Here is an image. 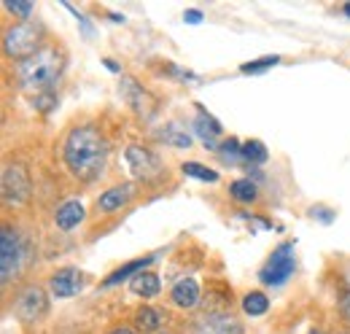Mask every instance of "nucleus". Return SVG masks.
<instances>
[{
	"mask_svg": "<svg viewBox=\"0 0 350 334\" xmlns=\"http://www.w3.org/2000/svg\"><path fill=\"white\" fill-rule=\"evenodd\" d=\"M46 27L38 19H22L19 25H14L11 30H5L3 36V51L14 60H27L33 57L38 49H44Z\"/></svg>",
	"mask_w": 350,
	"mask_h": 334,
	"instance_id": "obj_3",
	"label": "nucleus"
},
{
	"mask_svg": "<svg viewBox=\"0 0 350 334\" xmlns=\"http://www.w3.org/2000/svg\"><path fill=\"white\" fill-rule=\"evenodd\" d=\"M84 289V272L76 267H62L49 278V292L57 299H70Z\"/></svg>",
	"mask_w": 350,
	"mask_h": 334,
	"instance_id": "obj_9",
	"label": "nucleus"
},
{
	"mask_svg": "<svg viewBox=\"0 0 350 334\" xmlns=\"http://www.w3.org/2000/svg\"><path fill=\"white\" fill-rule=\"evenodd\" d=\"M135 194H137V186H135V183H130V181L116 183V186L105 189V192L97 197V210H100V213H113V210L124 208L127 203H132Z\"/></svg>",
	"mask_w": 350,
	"mask_h": 334,
	"instance_id": "obj_11",
	"label": "nucleus"
},
{
	"mask_svg": "<svg viewBox=\"0 0 350 334\" xmlns=\"http://www.w3.org/2000/svg\"><path fill=\"white\" fill-rule=\"evenodd\" d=\"M124 159H127L130 172L137 178V181L154 183V181H159V178L165 175V165H162V159H159V157H157L151 149H146V146H140V143H132V146H127Z\"/></svg>",
	"mask_w": 350,
	"mask_h": 334,
	"instance_id": "obj_7",
	"label": "nucleus"
},
{
	"mask_svg": "<svg viewBox=\"0 0 350 334\" xmlns=\"http://www.w3.org/2000/svg\"><path fill=\"white\" fill-rule=\"evenodd\" d=\"M122 89H124V97L130 100V105L137 111V114H143V100H146V92H143V86L130 79V76H124L122 79Z\"/></svg>",
	"mask_w": 350,
	"mask_h": 334,
	"instance_id": "obj_20",
	"label": "nucleus"
},
{
	"mask_svg": "<svg viewBox=\"0 0 350 334\" xmlns=\"http://www.w3.org/2000/svg\"><path fill=\"white\" fill-rule=\"evenodd\" d=\"M0 189H3V203L5 205H25L30 200V192H33L27 167L19 165V162H11V165L3 167Z\"/></svg>",
	"mask_w": 350,
	"mask_h": 334,
	"instance_id": "obj_6",
	"label": "nucleus"
},
{
	"mask_svg": "<svg viewBox=\"0 0 350 334\" xmlns=\"http://www.w3.org/2000/svg\"><path fill=\"white\" fill-rule=\"evenodd\" d=\"M229 194H232V200H237V203H254L259 192H256V183H254L251 178H237V181H232Z\"/></svg>",
	"mask_w": 350,
	"mask_h": 334,
	"instance_id": "obj_19",
	"label": "nucleus"
},
{
	"mask_svg": "<svg viewBox=\"0 0 350 334\" xmlns=\"http://www.w3.org/2000/svg\"><path fill=\"white\" fill-rule=\"evenodd\" d=\"M297 270V256H294V243H283L269 253L267 264L259 272V281L264 286H283Z\"/></svg>",
	"mask_w": 350,
	"mask_h": 334,
	"instance_id": "obj_5",
	"label": "nucleus"
},
{
	"mask_svg": "<svg viewBox=\"0 0 350 334\" xmlns=\"http://www.w3.org/2000/svg\"><path fill=\"white\" fill-rule=\"evenodd\" d=\"M25 261H27L25 240L19 237L16 229L3 227V232H0V281H3V286H11L19 278Z\"/></svg>",
	"mask_w": 350,
	"mask_h": 334,
	"instance_id": "obj_4",
	"label": "nucleus"
},
{
	"mask_svg": "<svg viewBox=\"0 0 350 334\" xmlns=\"http://www.w3.org/2000/svg\"><path fill=\"white\" fill-rule=\"evenodd\" d=\"M49 307V299L41 286H27L25 292L16 296L14 302V310H16V318L22 324H36Z\"/></svg>",
	"mask_w": 350,
	"mask_h": 334,
	"instance_id": "obj_8",
	"label": "nucleus"
},
{
	"mask_svg": "<svg viewBox=\"0 0 350 334\" xmlns=\"http://www.w3.org/2000/svg\"><path fill=\"white\" fill-rule=\"evenodd\" d=\"M62 159L73 178L92 183L108 162V140L103 129H97L94 125H81L70 129L62 146Z\"/></svg>",
	"mask_w": 350,
	"mask_h": 334,
	"instance_id": "obj_1",
	"label": "nucleus"
},
{
	"mask_svg": "<svg viewBox=\"0 0 350 334\" xmlns=\"http://www.w3.org/2000/svg\"><path fill=\"white\" fill-rule=\"evenodd\" d=\"M191 129L208 143V146H216V140L221 138V125L216 116H211L208 111H202V105H200V114H197V119H194V125H191Z\"/></svg>",
	"mask_w": 350,
	"mask_h": 334,
	"instance_id": "obj_15",
	"label": "nucleus"
},
{
	"mask_svg": "<svg viewBox=\"0 0 350 334\" xmlns=\"http://www.w3.org/2000/svg\"><path fill=\"white\" fill-rule=\"evenodd\" d=\"M180 170H183V175H191V178L205 181V183H216V181H219V172H216V170L200 165V162H183Z\"/></svg>",
	"mask_w": 350,
	"mask_h": 334,
	"instance_id": "obj_22",
	"label": "nucleus"
},
{
	"mask_svg": "<svg viewBox=\"0 0 350 334\" xmlns=\"http://www.w3.org/2000/svg\"><path fill=\"white\" fill-rule=\"evenodd\" d=\"M340 313H342V318L350 321V267L345 270V275H342V289H340Z\"/></svg>",
	"mask_w": 350,
	"mask_h": 334,
	"instance_id": "obj_25",
	"label": "nucleus"
},
{
	"mask_svg": "<svg viewBox=\"0 0 350 334\" xmlns=\"http://www.w3.org/2000/svg\"><path fill=\"white\" fill-rule=\"evenodd\" d=\"M62 70H65V54L57 46H44L33 57L19 62L16 81L25 94L36 97V103H38V97L51 94V89L59 84Z\"/></svg>",
	"mask_w": 350,
	"mask_h": 334,
	"instance_id": "obj_2",
	"label": "nucleus"
},
{
	"mask_svg": "<svg viewBox=\"0 0 350 334\" xmlns=\"http://www.w3.org/2000/svg\"><path fill=\"white\" fill-rule=\"evenodd\" d=\"M345 14L350 16V3H345Z\"/></svg>",
	"mask_w": 350,
	"mask_h": 334,
	"instance_id": "obj_30",
	"label": "nucleus"
},
{
	"mask_svg": "<svg viewBox=\"0 0 350 334\" xmlns=\"http://www.w3.org/2000/svg\"><path fill=\"white\" fill-rule=\"evenodd\" d=\"M243 159L254 162V165H262V162H267V146L262 140H245L243 143Z\"/></svg>",
	"mask_w": 350,
	"mask_h": 334,
	"instance_id": "obj_23",
	"label": "nucleus"
},
{
	"mask_svg": "<svg viewBox=\"0 0 350 334\" xmlns=\"http://www.w3.org/2000/svg\"><path fill=\"white\" fill-rule=\"evenodd\" d=\"M154 261V256H143V259H135L130 264H124V267H119V270H113L100 286L103 289H111V286H119V283H124V281H132V278H137L140 272H146L148 270V264Z\"/></svg>",
	"mask_w": 350,
	"mask_h": 334,
	"instance_id": "obj_12",
	"label": "nucleus"
},
{
	"mask_svg": "<svg viewBox=\"0 0 350 334\" xmlns=\"http://www.w3.org/2000/svg\"><path fill=\"white\" fill-rule=\"evenodd\" d=\"M307 334H323V332H318V329H310Z\"/></svg>",
	"mask_w": 350,
	"mask_h": 334,
	"instance_id": "obj_31",
	"label": "nucleus"
},
{
	"mask_svg": "<svg viewBox=\"0 0 350 334\" xmlns=\"http://www.w3.org/2000/svg\"><path fill=\"white\" fill-rule=\"evenodd\" d=\"M81 221H84V205H81L79 200H68V203H62V205L57 208V213H54V224H57L62 232L76 229Z\"/></svg>",
	"mask_w": 350,
	"mask_h": 334,
	"instance_id": "obj_14",
	"label": "nucleus"
},
{
	"mask_svg": "<svg viewBox=\"0 0 350 334\" xmlns=\"http://www.w3.org/2000/svg\"><path fill=\"white\" fill-rule=\"evenodd\" d=\"M183 19H186V22H191V25H200V22H202V11H197V8H189V11L183 14Z\"/></svg>",
	"mask_w": 350,
	"mask_h": 334,
	"instance_id": "obj_27",
	"label": "nucleus"
},
{
	"mask_svg": "<svg viewBox=\"0 0 350 334\" xmlns=\"http://www.w3.org/2000/svg\"><path fill=\"white\" fill-rule=\"evenodd\" d=\"M105 65H108V68H111V70H113V73H119V70H122V68H119V65H116V62H113V60H105Z\"/></svg>",
	"mask_w": 350,
	"mask_h": 334,
	"instance_id": "obj_29",
	"label": "nucleus"
},
{
	"mask_svg": "<svg viewBox=\"0 0 350 334\" xmlns=\"http://www.w3.org/2000/svg\"><path fill=\"white\" fill-rule=\"evenodd\" d=\"M243 310L248 313V316H264L267 310H269V299H267V294L264 292H251L243 296Z\"/></svg>",
	"mask_w": 350,
	"mask_h": 334,
	"instance_id": "obj_21",
	"label": "nucleus"
},
{
	"mask_svg": "<svg viewBox=\"0 0 350 334\" xmlns=\"http://www.w3.org/2000/svg\"><path fill=\"white\" fill-rule=\"evenodd\" d=\"M348 334H350V332H348Z\"/></svg>",
	"mask_w": 350,
	"mask_h": 334,
	"instance_id": "obj_32",
	"label": "nucleus"
},
{
	"mask_svg": "<svg viewBox=\"0 0 350 334\" xmlns=\"http://www.w3.org/2000/svg\"><path fill=\"white\" fill-rule=\"evenodd\" d=\"M170 299H173L175 307H180V310L194 307L200 302V283L194 278H180L173 286V292H170Z\"/></svg>",
	"mask_w": 350,
	"mask_h": 334,
	"instance_id": "obj_13",
	"label": "nucleus"
},
{
	"mask_svg": "<svg viewBox=\"0 0 350 334\" xmlns=\"http://www.w3.org/2000/svg\"><path fill=\"white\" fill-rule=\"evenodd\" d=\"M280 62V57L278 54H267V57H259V60H251V62H245V65H240V70L243 73H264V70H269L272 65H278Z\"/></svg>",
	"mask_w": 350,
	"mask_h": 334,
	"instance_id": "obj_24",
	"label": "nucleus"
},
{
	"mask_svg": "<svg viewBox=\"0 0 350 334\" xmlns=\"http://www.w3.org/2000/svg\"><path fill=\"white\" fill-rule=\"evenodd\" d=\"M108 334H137V332H132L127 326H119V329H113V332H108Z\"/></svg>",
	"mask_w": 350,
	"mask_h": 334,
	"instance_id": "obj_28",
	"label": "nucleus"
},
{
	"mask_svg": "<svg viewBox=\"0 0 350 334\" xmlns=\"http://www.w3.org/2000/svg\"><path fill=\"white\" fill-rule=\"evenodd\" d=\"M135 326L140 332H157L162 326V316L151 305H140V310L135 313Z\"/></svg>",
	"mask_w": 350,
	"mask_h": 334,
	"instance_id": "obj_18",
	"label": "nucleus"
},
{
	"mask_svg": "<svg viewBox=\"0 0 350 334\" xmlns=\"http://www.w3.org/2000/svg\"><path fill=\"white\" fill-rule=\"evenodd\" d=\"M132 292L137 294V296H143V299L157 296V294L162 292L159 275H157V272H140L137 278H132Z\"/></svg>",
	"mask_w": 350,
	"mask_h": 334,
	"instance_id": "obj_16",
	"label": "nucleus"
},
{
	"mask_svg": "<svg viewBox=\"0 0 350 334\" xmlns=\"http://www.w3.org/2000/svg\"><path fill=\"white\" fill-rule=\"evenodd\" d=\"M5 3V8L11 11V14H19V16H30L33 14V3L30 0H3Z\"/></svg>",
	"mask_w": 350,
	"mask_h": 334,
	"instance_id": "obj_26",
	"label": "nucleus"
},
{
	"mask_svg": "<svg viewBox=\"0 0 350 334\" xmlns=\"http://www.w3.org/2000/svg\"><path fill=\"white\" fill-rule=\"evenodd\" d=\"M191 334H243V324L229 313H208L194 321Z\"/></svg>",
	"mask_w": 350,
	"mask_h": 334,
	"instance_id": "obj_10",
	"label": "nucleus"
},
{
	"mask_svg": "<svg viewBox=\"0 0 350 334\" xmlns=\"http://www.w3.org/2000/svg\"><path fill=\"white\" fill-rule=\"evenodd\" d=\"M159 140L167 143V146H175V149H189L191 146V135L186 132V127L178 125V122H170L159 132Z\"/></svg>",
	"mask_w": 350,
	"mask_h": 334,
	"instance_id": "obj_17",
	"label": "nucleus"
}]
</instances>
